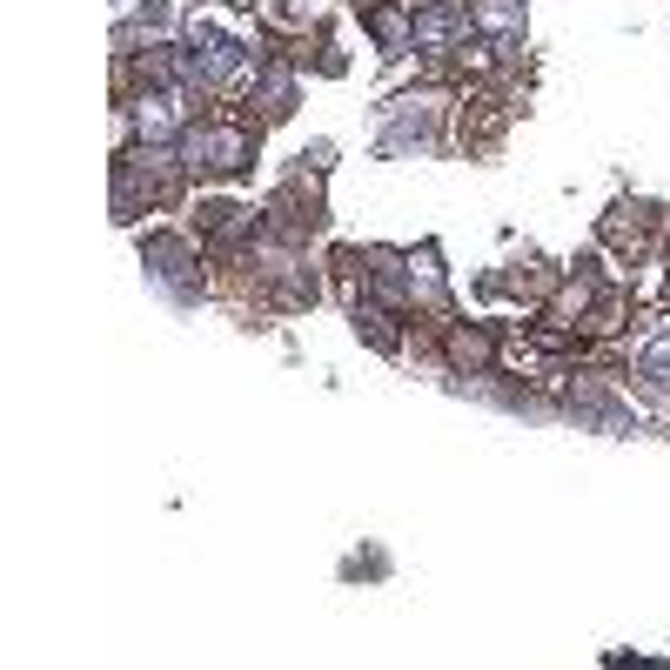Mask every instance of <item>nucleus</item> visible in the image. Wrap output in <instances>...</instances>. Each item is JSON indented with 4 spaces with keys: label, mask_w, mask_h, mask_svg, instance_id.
I'll list each match as a JSON object with an SVG mask.
<instances>
[{
    "label": "nucleus",
    "mask_w": 670,
    "mask_h": 670,
    "mask_svg": "<svg viewBox=\"0 0 670 670\" xmlns=\"http://www.w3.org/2000/svg\"><path fill=\"white\" fill-rule=\"evenodd\" d=\"M188 148H195L201 168H242L248 161V134L242 128H208V134H195Z\"/></svg>",
    "instance_id": "1"
},
{
    "label": "nucleus",
    "mask_w": 670,
    "mask_h": 670,
    "mask_svg": "<svg viewBox=\"0 0 670 670\" xmlns=\"http://www.w3.org/2000/svg\"><path fill=\"white\" fill-rule=\"evenodd\" d=\"M181 128V94H148L141 101V134H175Z\"/></svg>",
    "instance_id": "2"
},
{
    "label": "nucleus",
    "mask_w": 670,
    "mask_h": 670,
    "mask_svg": "<svg viewBox=\"0 0 670 670\" xmlns=\"http://www.w3.org/2000/svg\"><path fill=\"white\" fill-rule=\"evenodd\" d=\"M449 34H456V14H449V7H436V14L416 21V41H449Z\"/></svg>",
    "instance_id": "3"
},
{
    "label": "nucleus",
    "mask_w": 670,
    "mask_h": 670,
    "mask_svg": "<svg viewBox=\"0 0 670 670\" xmlns=\"http://www.w3.org/2000/svg\"><path fill=\"white\" fill-rule=\"evenodd\" d=\"M483 21H490L496 34H516V7L510 0H483Z\"/></svg>",
    "instance_id": "4"
}]
</instances>
